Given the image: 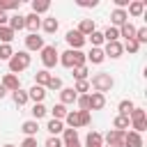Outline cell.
<instances>
[{
    "label": "cell",
    "mask_w": 147,
    "mask_h": 147,
    "mask_svg": "<svg viewBox=\"0 0 147 147\" xmlns=\"http://www.w3.org/2000/svg\"><path fill=\"white\" fill-rule=\"evenodd\" d=\"M87 80H90V87H94V92H99V94L110 92L113 85H115V80H113V76H110L108 71H99V74H94V76L87 78Z\"/></svg>",
    "instance_id": "6da1fadb"
},
{
    "label": "cell",
    "mask_w": 147,
    "mask_h": 147,
    "mask_svg": "<svg viewBox=\"0 0 147 147\" xmlns=\"http://www.w3.org/2000/svg\"><path fill=\"white\" fill-rule=\"evenodd\" d=\"M60 64L67 67V69H76V67L87 64V60H85V53H83V51H71V48H67L64 53H60Z\"/></svg>",
    "instance_id": "7a4b0ae2"
},
{
    "label": "cell",
    "mask_w": 147,
    "mask_h": 147,
    "mask_svg": "<svg viewBox=\"0 0 147 147\" xmlns=\"http://www.w3.org/2000/svg\"><path fill=\"white\" fill-rule=\"evenodd\" d=\"M30 62H32V57H30V53L28 51H14V55H11V60L7 62L9 64V74H21V71H25L28 67H30Z\"/></svg>",
    "instance_id": "3957f363"
},
{
    "label": "cell",
    "mask_w": 147,
    "mask_h": 147,
    "mask_svg": "<svg viewBox=\"0 0 147 147\" xmlns=\"http://www.w3.org/2000/svg\"><path fill=\"white\" fill-rule=\"evenodd\" d=\"M129 122H131V129L142 136V131L147 129V113L142 108H133L131 115H129Z\"/></svg>",
    "instance_id": "277c9868"
},
{
    "label": "cell",
    "mask_w": 147,
    "mask_h": 147,
    "mask_svg": "<svg viewBox=\"0 0 147 147\" xmlns=\"http://www.w3.org/2000/svg\"><path fill=\"white\" fill-rule=\"evenodd\" d=\"M41 64H44V69L48 71V69H53L55 64H60V53H57V48L55 46H44L41 51Z\"/></svg>",
    "instance_id": "5b68a950"
},
{
    "label": "cell",
    "mask_w": 147,
    "mask_h": 147,
    "mask_svg": "<svg viewBox=\"0 0 147 147\" xmlns=\"http://www.w3.org/2000/svg\"><path fill=\"white\" fill-rule=\"evenodd\" d=\"M124 133L126 131H117V129H113V131H108L106 133V138H103V147H124Z\"/></svg>",
    "instance_id": "8992f818"
},
{
    "label": "cell",
    "mask_w": 147,
    "mask_h": 147,
    "mask_svg": "<svg viewBox=\"0 0 147 147\" xmlns=\"http://www.w3.org/2000/svg\"><path fill=\"white\" fill-rule=\"evenodd\" d=\"M64 39H67V44H69V48H71V51H80V48L85 46V41H87L78 30H69Z\"/></svg>",
    "instance_id": "52a82bcc"
},
{
    "label": "cell",
    "mask_w": 147,
    "mask_h": 147,
    "mask_svg": "<svg viewBox=\"0 0 147 147\" xmlns=\"http://www.w3.org/2000/svg\"><path fill=\"white\" fill-rule=\"evenodd\" d=\"M101 51H103V55H106V57H110V60H117V57H122V53H124L122 41H108Z\"/></svg>",
    "instance_id": "ba28073f"
},
{
    "label": "cell",
    "mask_w": 147,
    "mask_h": 147,
    "mask_svg": "<svg viewBox=\"0 0 147 147\" xmlns=\"http://www.w3.org/2000/svg\"><path fill=\"white\" fill-rule=\"evenodd\" d=\"M0 85H2L7 92H16V90H21V78H18L16 74H5L2 80H0Z\"/></svg>",
    "instance_id": "9c48e42d"
},
{
    "label": "cell",
    "mask_w": 147,
    "mask_h": 147,
    "mask_svg": "<svg viewBox=\"0 0 147 147\" xmlns=\"http://www.w3.org/2000/svg\"><path fill=\"white\" fill-rule=\"evenodd\" d=\"M46 44H44V37H39V34H28L25 37V51L30 53V51H41Z\"/></svg>",
    "instance_id": "30bf717a"
},
{
    "label": "cell",
    "mask_w": 147,
    "mask_h": 147,
    "mask_svg": "<svg viewBox=\"0 0 147 147\" xmlns=\"http://www.w3.org/2000/svg\"><path fill=\"white\" fill-rule=\"evenodd\" d=\"M46 87H41V85H32L30 90H28V99H32L34 103H44V99H46Z\"/></svg>",
    "instance_id": "8fae6325"
},
{
    "label": "cell",
    "mask_w": 147,
    "mask_h": 147,
    "mask_svg": "<svg viewBox=\"0 0 147 147\" xmlns=\"http://www.w3.org/2000/svg\"><path fill=\"white\" fill-rule=\"evenodd\" d=\"M124 147H145L142 136L136 133V131H126L124 133Z\"/></svg>",
    "instance_id": "7c38bea8"
},
{
    "label": "cell",
    "mask_w": 147,
    "mask_h": 147,
    "mask_svg": "<svg viewBox=\"0 0 147 147\" xmlns=\"http://www.w3.org/2000/svg\"><path fill=\"white\" fill-rule=\"evenodd\" d=\"M126 21H129L126 9H113V11H110V23H113V28H122Z\"/></svg>",
    "instance_id": "4fadbf2b"
},
{
    "label": "cell",
    "mask_w": 147,
    "mask_h": 147,
    "mask_svg": "<svg viewBox=\"0 0 147 147\" xmlns=\"http://www.w3.org/2000/svg\"><path fill=\"white\" fill-rule=\"evenodd\" d=\"M25 28H28V32H30V34H37V32H39V28H41V18H39L37 14H32V11H30V14L25 16Z\"/></svg>",
    "instance_id": "5bb4252c"
},
{
    "label": "cell",
    "mask_w": 147,
    "mask_h": 147,
    "mask_svg": "<svg viewBox=\"0 0 147 147\" xmlns=\"http://www.w3.org/2000/svg\"><path fill=\"white\" fill-rule=\"evenodd\" d=\"M7 28H9V30H14V32L23 30V28H25V16H23V14H11V16H9V21H7Z\"/></svg>",
    "instance_id": "9a60e30c"
},
{
    "label": "cell",
    "mask_w": 147,
    "mask_h": 147,
    "mask_svg": "<svg viewBox=\"0 0 147 147\" xmlns=\"http://www.w3.org/2000/svg\"><path fill=\"white\" fill-rule=\"evenodd\" d=\"M83 37H90L94 30H96V23H94V18H83L80 23H78V28H76Z\"/></svg>",
    "instance_id": "2e32d148"
},
{
    "label": "cell",
    "mask_w": 147,
    "mask_h": 147,
    "mask_svg": "<svg viewBox=\"0 0 147 147\" xmlns=\"http://www.w3.org/2000/svg\"><path fill=\"white\" fill-rule=\"evenodd\" d=\"M78 94L74 92V87H62L60 90V103L62 106H69V103H76Z\"/></svg>",
    "instance_id": "e0dca14e"
},
{
    "label": "cell",
    "mask_w": 147,
    "mask_h": 147,
    "mask_svg": "<svg viewBox=\"0 0 147 147\" xmlns=\"http://www.w3.org/2000/svg\"><path fill=\"white\" fill-rule=\"evenodd\" d=\"M87 96H90V113H92V110H101V108L106 106V94L92 92V94H87Z\"/></svg>",
    "instance_id": "ac0fdd59"
},
{
    "label": "cell",
    "mask_w": 147,
    "mask_h": 147,
    "mask_svg": "<svg viewBox=\"0 0 147 147\" xmlns=\"http://www.w3.org/2000/svg\"><path fill=\"white\" fill-rule=\"evenodd\" d=\"M21 131L25 133V138H37V133H39V122L28 119V122H23V124H21Z\"/></svg>",
    "instance_id": "d6986e66"
},
{
    "label": "cell",
    "mask_w": 147,
    "mask_h": 147,
    "mask_svg": "<svg viewBox=\"0 0 147 147\" xmlns=\"http://www.w3.org/2000/svg\"><path fill=\"white\" fill-rule=\"evenodd\" d=\"M142 14H145V2H142V0H131V2H129V11H126V16L138 18V16H142Z\"/></svg>",
    "instance_id": "ffe728a7"
},
{
    "label": "cell",
    "mask_w": 147,
    "mask_h": 147,
    "mask_svg": "<svg viewBox=\"0 0 147 147\" xmlns=\"http://www.w3.org/2000/svg\"><path fill=\"white\" fill-rule=\"evenodd\" d=\"M57 28H60V21H57L55 16H48V18H44V21H41V30H44L46 34H55V32H57Z\"/></svg>",
    "instance_id": "44dd1931"
},
{
    "label": "cell",
    "mask_w": 147,
    "mask_h": 147,
    "mask_svg": "<svg viewBox=\"0 0 147 147\" xmlns=\"http://www.w3.org/2000/svg\"><path fill=\"white\" fill-rule=\"evenodd\" d=\"M62 147H67V145H76L78 142V131L76 129H67L64 126V131H62Z\"/></svg>",
    "instance_id": "7402d4cb"
},
{
    "label": "cell",
    "mask_w": 147,
    "mask_h": 147,
    "mask_svg": "<svg viewBox=\"0 0 147 147\" xmlns=\"http://www.w3.org/2000/svg\"><path fill=\"white\" fill-rule=\"evenodd\" d=\"M85 147H103V136L99 131H90L85 136Z\"/></svg>",
    "instance_id": "603a6c76"
},
{
    "label": "cell",
    "mask_w": 147,
    "mask_h": 147,
    "mask_svg": "<svg viewBox=\"0 0 147 147\" xmlns=\"http://www.w3.org/2000/svg\"><path fill=\"white\" fill-rule=\"evenodd\" d=\"M46 131L51 133V136H62V131H64V122H60V119H48V124H46Z\"/></svg>",
    "instance_id": "cb8c5ba5"
},
{
    "label": "cell",
    "mask_w": 147,
    "mask_h": 147,
    "mask_svg": "<svg viewBox=\"0 0 147 147\" xmlns=\"http://www.w3.org/2000/svg\"><path fill=\"white\" fill-rule=\"evenodd\" d=\"M119 30V37H124V41H129V39H133L136 37V25L131 23V21H126L122 28H117Z\"/></svg>",
    "instance_id": "d4e9b609"
},
{
    "label": "cell",
    "mask_w": 147,
    "mask_h": 147,
    "mask_svg": "<svg viewBox=\"0 0 147 147\" xmlns=\"http://www.w3.org/2000/svg\"><path fill=\"white\" fill-rule=\"evenodd\" d=\"M85 60H87V62H92V64H101V62L106 60V55H103V51H101V48H90V53L85 55Z\"/></svg>",
    "instance_id": "484cf974"
},
{
    "label": "cell",
    "mask_w": 147,
    "mask_h": 147,
    "mask_svg": "<svg viewBox=\"0 0 147 147\" xmlns=\"http://www.w3.org/2000/svg\"><path fill=\"white\" fill-rule=\"evenodd\" d=\"M51 71H46V69H39L37 74H34V85H41V87H46L48 85V80H51Z\"/></svg>",
    "instance_id": "4316f807"
},
{
    "label": "cell",
    "mask_w": 147,
    "mask_h": 147,
    "mask_svg": "<svg viewBox=\"0 0 147 147\" xmlns=\"http://www.w3.org/2000/svg\"><path fill=\"white\" fill-rule=\"evenodd\" d=\"M51 9V2L48 0H32V14H44V11H48Z\"/></svg>",
    "instance_id": "83f0119b"
},
{
    "label": "cell",
    "mask_w": 147,
    "mask_h": 147,
    "mask_svg": "<svg viewBox=\"0 0 147 147\" xmlns=\"http://www.w3.org/2000/svg\"><path fill=\"white\" fill-rule=\"evenodd\" d=\"M101 34H103V41H106V44H108V41H119V30L113 28V25H108Z\"/></svg>",
    "instance_id": "f1b7e54d"
},
{
    "label": "cell",
    "mask_w": 147,
    "mask_h": 147,
    "mask_svg": "<svg viewBox=\"0 0 147 147\" xmlns=\"http://www.w3.org/2000/svg\"><path fill=\"white\" fill-rule=\"evenodd\" d=\"M133 108H136V103H133L131 99H122V101H119V106H117V110H119V115H124V117H129Z\"/></svg>",
    "instance_id": "f546056e"
},
{
    "label": "cell",
    "mask_w": 147,
    "mask_h": 147,
    "mask_svg": "<svg viewBox=\"0 0 147 147\" xmlns=\"http://www.w3.org/2000/svg\"><path fill=\"white\" fill-rule=\"evenodd\" d=\"M11 99H14V103L16 106H25L30 99H28V92L21 87V90H16V92H11Z\"/></svg>",
    "instance_id": "4dcf8cb0"
},
{
    "label": "cell",
    "mask_w": 147,
    "mask_h": 147,
    "mask_svg": "<svg viewBox=\"0 0 147 147\" xmlns=\"http://www.w3.org/2000/svg\"><path fill=\"white\" fill-rule=\"evenodd\" d=\"M30 113H32V119H34V122H39L41 117H46V113H48V108H46L44 103H34Z\"/></svg>",
    "instance_id": "1f68e13d"
},
{
    "label": "cell",
    "mask_w": 147,
    "mask_h": 147,
    "mask_svg": "<svg viewBox=\"0 0 147 147\" xmlns=\"http://www.w3.org/2000/svg\"><path fill=\"white\" fill-rule=\"evenodd\" d=\"M67 113H69V110H67V106H62V103H55V106L51 108V115H53V119H60V122L67 117Z\"/></svg>",
    "instance_id": "d6a6232c"
},
{
    "label": "cell",
    "mask_w": 147,
    "mask_h": 147,
    "mask_svg": "<svg viewBox=\"0 0 147 147\" xmlns=\"http://www.w3.org/2000/svg\"><path fill=\"white\" fill-rule=\"evenodd\" d=\"M131 126V122H129V117H124V115H117L115 119H113V129H117V131H126Z\"/></svg>",
    "instance_id": "836d02e7"
},
{
    "label": "cell",
    "mask_w": 147,
    "mask_h": 147,
    "mask_svg": "<svg viewBox=\"0 0 147 147\" xmlns=\"http://www.w3.org/2000/svg\"><path fill=\"white\" fill-rule=\"evenodd\" d=\"M14 37H16V32H14V30H9L7 25H2V28H0V41H2V44H11V41H14Z\"/></svg>",
    "instance_id": "e575fe53"
},
{
    "label": "cell",
    "mask_w": 147,
    "mask_h": 147,
    "mask_svg": "<svg viewBox=\"0 0 147 147\" xmlns=\"http://www.w3.org/2000/svg\"><path fill=\"white\" fill-rule=\"evenodd\" d=\"M21 7V0H0V11H14V9H18Z\"/></svg>",
    "instance_id": "d590c367"
},
{
    "label": "cell",
    "mask_w": 147,
    "mask_h": 147,
    "mask_svg": "<svg viewBox=\"0 0 147 147\" xmlns=\"http://www.w3.org/2000/svg\"><path fill=\"white\" fill-rule=\"evenodd\" d=\"M85 39H90V44H92V48H101V44H106L103 41V34L99 32V30H94L90 37H85Z\"/></svg>",
    "instance_id": "8d00e7d4"
},
{
    "label": "cell",
    "mask_w": 147,
    "mask_h": 147,
    "mask_svg": "<svg viewBox=\"0 0 147 147\" xmlns=\"http://www.w3.org/2000/svg\"><path fill=\"white\" fill-rule=\"evenodd\" d=\"M71 71H74L71 76H74L76 80H87V74H90L87 64H83V67H76V69H71Z\"/></svg>",
    "instance_id": "74e56055"
},
{
    "label": "cell",
    "mask_w": 147,
    "mask_h": 147,
    "mask_svg": "<svg viewBox=\"0 0 147 147\" xmlns=\"http://www.w3.org/2000/svg\"><path fill=\"white\" fill-rule=\"evenodd\" d=\"M11 55H14V48H11V44H0V60L9 62V60H11Z\"/></svg>",
    "instance_id": "f35d334b"
},
{
    "label": "cell",
    "mask_w": 147,
    "mask_h": 147,
    "mask_svg": "<svg viewBox=\"0 0 147 147\" xmlns=\"http://www.w3.org/2000/svg\"><path fill=\"white\" fill-rule=\"evenodd\" d=\"M74 92H76V94H87V92H90V80H76Z\"/></svg>",
    "instance_id": "ab89813d"
},
{
    "label": "cell",
    "mask_w": 147,
    "mask_h": 147,
    "mask_svg": "<svg viewBox=\"0 0 147 147\" xmlns=\"http://www.w3.org/2000/svg\"><path fill=\"white\" fill-rule=\"evenodd\" d=\"M133 39L138 41V46L147 44V28H136V37H133Z\"/></svg>",
    "instance_id": "60d3db41"
},
{
    "label": "cell",
    "mask_w": 147,
    "mask_h": 147,
    "mask_svg": "<svg viewBox=\"0 0 147 147\" xmlns=\"http://www.w3.org/2000/svg\"><path fill=\"white\" fill-rule=\"evenodd\" d=\"M76 103H78V110H87L90 113V96L87 94H78Z\"/></svg>",
    "instance_id": "b9f144b4"
},
{
    "label": "cell",
    "mask_w": 147,
    "mask_h": 147,
    "mask_svg": "<svg viewBox=\"0 0 147 147\" xmlns=\"http://www.w3.org/2000/svg\"><path fill=\"white\" fill-rule=\"evenodd\" d=\"M122 48H124V51H129L131 55L140 51V46H138V41H136V39H129V41H124V44H122Z\"/></svg>",
    "instance_id": "7bdbcfd3"
},
{
    "label": "cell",
    "mask_w": 147,
    "mask_h": 147,
    "mask_svg": "<svg viewBox=\"0 0 147 147\" xmlns=\"http://www.w3.org/2000/svg\"><path fill=\"white\" fill-rule=\"evenodd\" d=\"M48 90H62V78L51 76V80H48V85H46V92H48Z\"/></svg>",
    "instance_id": "ee69618b"
},
{
    "label": "cell",
    "mask_w": 147,
    "mask_h": 147,
    "mask_svg": "<svg viewBox=\"0 0 147 147\" xmlns=\"http://www.w3.org/2000/svg\"><path fill=\"white\" fill-rule=\"evenodd\" d=\"M78 115H80V126H87V124L92 122V113H87V110H78Z\"/></svg>",
    "instance_id": "f6af8a7d"
},
{
    "label": "cell",
    "mask_w": 147,
    "mask_h": 147,
    "mask_svg": "<svg viewBox=\"0 0 147 147\" xmlns=\"http://www.w3.org/2000/svg\"><path fill=\"white\" fill-rule=\"evenodd\" d=\"M44 147H62V140H60L57 136H48V140H46Z\"/></svg>",
    "instance_id": "bcb514c9"
},
{
    "label": "cell",
    "mask_w": 147,
    "mask_h": 147,
    "mask_svg": "<svg viewBox=\"0 0 147 147\" xmlns=\"http://www.w3.org/2000/svg\"><path fill=\"white\" fill-rule=\"evenodd\" d=\"M76 5H78V7H83V9H87V7H96V5H99V0H76Z\"/></svg>",
    "instance_id": "7dc6e473"
},
{
    "label": "cell",
    "mask_w": 147,
    "mask_h": 147,
    "mask_svg": "<svg viewBox=\"0 0 147 147\" xmlns=\"http://www.w3.org/2000/svg\"><path fill=\"white\" fill-rule=\"evenodd\" d=\"M18 147H37V138H25Z\"/></svg>",
    "instance_id": "c3c4849f"
},
{
    "label": "cell",
    "mask_w": 147,
    "mask_h": 147,
    "mask_svg": "<svg viewBox=\"0 0 147 147\" xmlns=\"http://www.w3.org/2000/svg\"><path fill=\"white\" fill-rule=\"evenodd\" d=\"M7 21H9V14L0 11V28H2V25H7Z\"/></svg>",
    "instance_id": "681fc988"
},
{
    "label": "cell",
    "mask_w": 147,
    "mask_h": 147,
    "mask_svg": "<svg viewBox=\"0 0 147 147\" xmlns=\"http://www.w3.org/2000/svg\"><path fill=\"white\" fill-rule=\"evenodd\" d=\"M5 96H7V90H5V87H2V85H0V101H2V99H5Z\"/></svg>",
    "instance_id": "f907efd6"
},
{
    "label": "cell",
    "mask_w": 147,
    "mask_h": 147,
    "mask_svg": "<svg viewBox=\"0 0 147 147\" xmlns=\"http://www.w3.org/2000/svg\"><path fill=\"white\" fill-rule=\"evenodd\" d=\"M67 147H80V142H76V145H67Z\"/></svg>",
    "instance_id": "816d5d0a"
},
{
    "label": "cell",
    "mask_w": 147,
    "mask_h": 147,
    "mask_svg": "<svg viewBox=\"0 0 147 147\" xmlns=\"http://www.w3.org/2000/svg\"><path fill=\"white\" fill-rule=\"evenodd\" d=\"M5 147H16V145H5Z\"/></svg>",
    "instance_id": "f5cc1de1"
}]
</instances>
